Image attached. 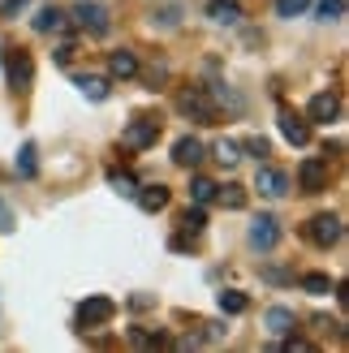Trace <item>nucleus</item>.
<instances>
[{
    "mask_svg": "<svg viewBox=\"0 0 349 353\" xmlns=\"http://www.w3.org/2000/svg\"><path fill=\"white\" fill-rule=\"evenodd\" d=\"M306 5H310V0H276V13H281V17H298Z\"/></svg>",
    "mask_w": 349,
    "mask_h": 353,
    "instance_id": "nucleus-29",
    "label": "nucleus"
},
{
    "mask_svg": "<svg viewBox=\"0 0 349 353\" xmlns=\"http://www.w3.org/2000/svg\"><path fill=\"white\" fill-rule=\"evenodd\" d=\"M112 314H117V302L103 297V293H95V297H86V302L78 306V323L82 327H103V323H112Z\"/></svg>",
    "mask_w": 349,
    "mask_h": 353,
    "instance_id": "nucleus-6",
    "label": "nucleus"
},
{
    "mask_svg": "<svg viewBox=\"0 0 349 353\" xmlns=\"http://www.w3.org/2000/svg\"><path fill=\"white\" fill-rule=\"evenodd\" d=\"M34 30H39V34H57V30H65V13H61L57 5H43L39 13H34Z\"/></svg>",
    "mask_w": 349,
    "mask_h": 353,
    "instance_id": "nucleus-15",
    "label": "nucleus"
},
{
    "mask_svg": "<svg viewBox=\"0 0 349 353\" xmlns=\"http://www.w3.org/2000/svg\"><path fill=\"white\" fill-rule=\"evenodd\" d=\"M276 241H281V224H276V216H259L250 224V245L255 250H272Z\"/></svg>",
    "mask_w": 349,
    "mask_h": 353,
    "instance_id": "nucleus-12",
    "label": "nucleus"
},
{
    "mask_svg": "<svg viewBox=\"0 0 349 353\" xmlns=\"http://www.w3.org/2000/svg\"><path fill=\"white\" fill-rule=\"evenodd\" d=\"M155 138H160V121L155 117H134L126 125V134H121V143L130 151H147V147H155Z\"/></svg>",
    "mask_w": 349,
    "mask_h": 353,
    "instance_id": "nucleus-5",
    "label": "nucleus"
},
{
    "mask_svg": "<svg viewBox=\"0 0 349 353\" xmlns=\"http://www.w3.org/2000/svg\"><path fill=\"white\" fill-rule=\"evenodd\" d=\"M69 17H74V26H78V30H86V34H108V26H112L108 9L95 5V0H78V5L69 9Z\"/></svg>",
    "mask_w": 349,
    "mask_h": 353,
    "instance_id": "nucleus-4",
    "label": "nucleus"
},
{
    "mask_svg": "<svg viewBox=\"0 0 349 353\" xmlns=\"http://www.w3.org/2000/svg\"><path fill=\"white\" fill-rule=\"evenodd\" d=\"M241 147H246L250 155H259V160H263V155L272 151V147H268V138H246V143H241Z\"/></svg>",
    "mask_w": 349,
    "mask_h": 353,
    "instance_id": "nucleus-31",
    "label": "nucleus"
},
{
    "mask_svg": "<svg viewBox=\"0 0 349 353\" xmlns=\"http://www.w3.org/2000/svg\"><path fill=\"white\" fill-rule=\"evenodd\" d=\"M341 233H345V224H341V216H332V211H323V216H310V220L302 224V237H306L310 245H319V250L337 245Z\"/></svg>",
    "mask_w": 349,
    "mask_h": 353,
    "instance_id": "nucleus-3",
    "label": "nucleus"
},
{
    "mask_svg": "<svg viewBox=\"0 0 349 353\" xmlns=\"http://www.w3.org/2000/svg\"><path fill=\"white\" fill-rule=\"evenodd\" d=\"M216 302H220V314H246L250 310V297L241 293V289H224Z\"/></svg>",
    "mask_w": 349,
    "mask_h": 353,
    "instance_id": "nucleus-17",
    "label": "nucleus"
},
{
    "mask_svg": "<svg viewBox=\"0 0 349 353\" xmlns=\"http://www.w3.org/2000/svg\"><path fill=\"white\" fill-rule=\"evenodd\" d=\"M78 91L86 99H108V78H99V74H82L78 78Z\"/></svg>",
    "mask_w": 349,
    "mask_h": 353,
    "instance_id": "nucleus-20",
    "label": "nucleus"
},
{
    "mask_svg": "<svg viewBox=\"0 0 349 353\" xmlns=\"http://www.w3.org/2000/svg\"><path fill=\"white\" fill-rule=\"evenodd\" d=\"M212 160H216V164H224V168H233V164L241 160V147L233 143V138H220V143L212 147Z\"/></svg>",
    "mask_w": 349,
    "mask_h": 353,
    "instance_id": "nucleus-21",
    "label": "nucleus"
},
{
    "mask_svg": "<svg viewBox=\"0 0 349 353\" xmlns=\"http://www.w3.org/2000/svg\"><path fill=\"white\" fill-rule=\"evenodd\" d=\"M207 17H212L216 26H237L241 22V5L237 0H212V5H207Z\"/></svg>",
    "mask_w": 349,
    "mask_h": 353,
    "instance_id": "nucleus-14",
    "label": "nucleus"
},
{
    "mask_svg": "<svg viewBox=\"0 0 349 353\" xmlns=\"http://www.w3.org/2000/svg\"><path fill=\"white\" fill-rule=\"evenodd\" d=\"M302 289L306 293H332V280H328L323 272H306L302 276Z\"/></svg>",
    "mask_w": 349,
    "mask_h": 353,
    "instance_id": "nucleus-24",
    "label": "nucleus"
},
{
    "mask_svg": "<svg viewBox=\"0 0 349 353\" xmlns=\"http://www.w3.org/2000/svg\"><path fill=\"white\" fill-rule=\"evenodd\" d=\"M190 199H195L199 207L212 203L216 199V181H212V176H195V181H190Z\"/></svg>",
    "mask_w": 349,
    "mask_h": 353,
    "instance_id": "nucleus-23",
    "label": "nucleus"
},
{
    "mask_svg": "<svg viewBox=\"0 0 349 353\" xmlns=\"http://www.w3.org/2000/svg\"><path fill=\"white\" fill-rule=\"evenodd\" d=\"M310 349H315V345H310L306 336H293V332L285 336V353H310Z\"/></svg>",
    "mask_w": 349,
    "mask_h": 353,
    "instance_id": "nucleus-30",
    "label": "nucleus"
},
{
    "mask_svg": "<svg viewBox=\"0 0 349 353\" xmlns=\"http://www.w3.org/2000/svg\"><path fill=\"white\" fill-rule=\"evenodd\" d=\"M345 17V0H319V22H341Z\"/></svg>",
    "mask_w": 349,
    "mask_h": 353,
    "instance_id": "nucleus-25",
    "label": "nucleus"
},
{
    "mask_svg": "<svg viewBox=\"0 0 349 353\" xmlns=\"http://www.w3.org/2000/svg\"><path fill=\"white\" fill-rule=\"evenodd\" d=\"M268 332H272V336H289V332H293V310L289 306H272L268 310Z\"/></svg>",
    "mask_w": 349,
    "mask_h": 353,
    "instance_id": "nucleus-19",
    "label": "nucleus"
},
{
    "mask_svg": "<svg viewBox=\"0 0 349 353\" xmlns=\"http://www.w3.org/2000/svg\"><path fill=\"white\" fill-rule=\"evenodd\" d=\"M276 121H281V134L289 138L293 147H306V143H310V125H306V117H302V112L281 108V117H276Z\"/></svg>",
    "mask_w": 349,
    "mask_h": 353,
    "instance_id": "nucleus-9",
    "label": "nucleus"
},
{
    "mask_svg": "<svg viewBox=\"0 0 349 353\" xmlns=\"http://www.w3.org/2000/svg\"><path fill=\"white\" fill-rule=\"evenodd\" d=\"M108 74H112V78H121V82H126V78H134V74H138V61H134V52H126V48H121V52H112V57H108Z\"/></svg>",
    "mask_w": 349,
    "mask_h": 353,
    "instance_id": "nucleus-16",
    "label": "nucleus"
},
{
    "mask_svg": "<svg viewBox=\"0 0 349 353\" xmlns=\"http://www.w3.org/2000/svg\"><path fill=\"white\" fill-rule=\"evenodd\" d=\"M0 65H5L9 91H13V95H26V91H30V82H34V61H30V52L9 43L5 52H0Z\"/></svg>",
    "mask_w": 349,
    "mask_h": 353,
    "instance_id": "nucleus-1",
    "label": "nucleus"
},
{
    "mask_svg": "<svg viewBox=\"0 0 349 353\" xmlns=\"http://www.w3.org/2000/svg\"><path fill=\"white\" fill-rule=\"evenodd\" d=\"M177 108L190 121H199V125H212L216 121V95L207 91V86H186V91L177 95Z\"/></svg>",
    "mask_w": 349,
    "mask_h": 353,
    "instance_id": "nucleus-2",
    "label": "nucleus"
},
{
    "mask_svg": "<svg viewBox=\"0 0 349 353\" xmlns=\"http://www.w3.org/2000/svg\"><path fill=\"white\" fill-rule=\"evenodd\" d=\"M199 327H203V341H220V336H224L220 323H199Z\"/></svg>",
    "mask_w": 349,
    "mask_h": 353,
    "instance_id": "nucleus-33",
    "label": "nucleus"
},
{
    "mask_svg": "<svg viewBox=\"0 0 349 353\" xmlns=\"http://www.w3.org/2000/svg\"><path fill=\"white\" fill-rule=\"evenodd\" d=\"M30 0H0V17H13L17 9H26Z\"/></svg>",
    "mask_w": 349,
    "mask_h": 353,
    "instance_id": "nucleus-32",
    "label": "nucleus"
},
{
    "mask_svg": "<svg viewBox=\"0 0 349 353\" xmlns=\"http://www.w3.org/2000/svg\"><path fill=\"white\" fill-rule=\"evenodd\" d=\"M108 181H112V190L121 194V199H134V190H138V181H134V176H130V172H112V176H108Z\"/></svg>",
    "mask_w": 349,
    "mask_h": 353,
    "instance_id": "nucleus-26",
    "label": "nucleus"
},
{
    "mask_svg": "<svg viewBox=\"0 0 349 353\" xmlns=\"http://www.w3.org/2000/svg\"><path fill=\"white\" fill-rule=\"evenodd\" d=\"M328 160H319V155H306L302 160V168H298V185H302V194H323L328 190Z\"/></svg>",
    "mask_w": 349,
    "mask_h": 353,
    "instance_id": "nucleus-7",
    "label": "nucleus"
},
{
    "mask_svg": "<svg viewBox=\"0 0 349 353\" xmlns=\"http://www.w3.org/2000/svg\"><path fill=\"white\" fill-rule=\"evenodd\" d=\"M255 190H259V194H268V199H285V194H289V176H285L281 168L263 164V168L255 172Z\"/></svg>",
    "mask_w": 349,
    "mask_h": 353,
    "instance_id": "nucleus-8",
    "label": "nucleus"
},
{
    "mask_svg": "<svg viewBox=\"0 0 349 353\" xmlns=\"http://www.w3.org/2000/svg\"><path fill=\"white\" fill-rule=\"evenodd\" d=\"M130 345H134V349H147V345H164V336H155V332H143V327H130Z\"/></svg>",
    "mask_w": 349,
    "mask_h": 353,
    "instance_id": "nucleus-28",
    "label": "nucleus"
},
{
    "mask_svg": "<svg viewBox=\"0 0 349 353\" xmlns=\"http://www.w3.org/2000/svg\"><path fill=\"white\" fill-rule=\"evenodd\" d=\"M212 203H220L224 211H241V207H246V190H241V185H216Z\"/></svg>",
    "mask_w": 349,
    "mask_h": 353,
    "instance_id": "nucleus-18",
    "label": "nucleus"
},
{
    "mask_svg": "<svg viewBox=\"0 0 349 353\" xmlns=\"http://www.w3.org/2000/svg\"><path fill=\"white\" fill-rule=\"evenodd\" d=\"M177 224H181V233H190V237H195V233H203V228H207V216H203V207H199V203H195V207H186Z\"/></svg>",
    "mask_w": 349,
    "mask_h": 353,
    "instance_id": "nucleus-22",
    "label": "nucleus"
},
{
    "mask_svg": "<svg viewBox=\"0 0 349 353\" xmlns=\"http://www.w3.org/2000/svg\"><path fill=\"white\" fill-rule=\"evenodd\" d=\"M341 117V95L337 91H319L306 103V121H337Z\"/></svg>",
    "mask_w": 349,
    "mask_h": 353,
    "instance_id": "nucleus-11",
    "label": "nucleus"
},
{
    "mask_svg": "<svg viewBox=\"0 0 349 353\" xmlns=\"http://www.w3.org/2000/svg\"><path fill=\"white\" fill-rule=\"evenodd\" d=\"M17 172H22V176H34V172H39V164H34V147H30V143L17 151Z\"/></svg>",
    "mask_w": 349,
    "mask_h": 353,
    "instance_id": "nucleus-27",
    "label": "nucleus"
},
{
    "mask_svg": "<svg viewBox=\"0 0 349 353\" xmlns=\"http://www.w3.org/2000/svg\"><path fill=\"white\" fill-rule=\"evenodd\" d=\"M203 151H207V147L199 143V138H190V134H186V138H177V143H172V164L195 168V164L203 160Z\"/></svg>",
    "mask_w": 349,
    "mask_h": 353,
    "instance_id": "nucleus-13",
    "label": "nucleus"
},
{
    "mask_svg": "<svg viewBox=\"0 0 349 353\" xmlns=\"http://www.w3.org/2000/svg\"><path fill=\"white\" fill-rule=\"evenodd\" d=\"M168 199H172V190L160 185V181H151V185H138V190H134V203L143 207V211H151V216H155V211H164Z\"/></svg>",
    "mask_w": 349,
    "mask_h": 353,
    "instance_id": "nucleus-10",
    "label": "nucleus"
}]
</instances>
